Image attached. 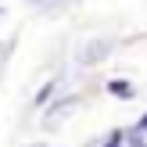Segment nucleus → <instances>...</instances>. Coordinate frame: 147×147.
<instances>
[{"label":"nucleus","instance_id":"obj_1","mask_svg":"<svg viewBox=\"0 0 147 147\" xmlns=\"http://www.w3.org/2000/svg\"><path fill=\"white\" fill-rule=\"evenodd\" d=\"M108 90L115 93V97H133V86L122 83V79H115V83H108Z\"/></svg>","mask_w":147,"mask_h":147},{"label":"nucleus","instance_id":"obj_2","mask_svg":"<svg viewBox=\"0 0 147 147\" xmlns=\"http://www.w3.org/2000/svg\"><path fill=\"white\" fill-rule=\"evenodd\" d=\"M140 129H147V115H144V122H140Z\"/></svg>","mask_w":147,"mask_h":147}]
</instances>
